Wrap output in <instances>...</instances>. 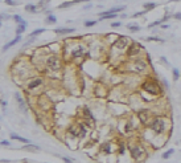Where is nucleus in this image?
Segmentation results:
<instances>
[{
    "label": "nucleus",
    "instance_id": "nucleus-23",
    "mask_svg": "<svg viewBox=\"0 0 181 163\" xmlns=\"http://www.w3.org/2000/svg\"><path fill=\"white\" fill-rule=\"evenodd\" d=\"M13 20H15L16 23H19V24H21V23H24V20H21V17H20L19 15H15V16H13Z\"/></svg>",
    "mask_w": 181,
    "mask_h": 163
},
{
    "label": "nucleus",
    "instance_id": "nucleus-33",
    "mask_svg": "<svg viewBox=\"0 0 181 163\" xmlns=\"http://www.w3.org/2000/svg\"><path fill=\"white\" fill-rule=\"evenodd\" d=\"M5 3H7L8 5H13V4H15V2H13V0H5Z\"/></svg>",
    "mask_w": 181,
    "mask_h": 163
},
{
    "label": "nucleus",
    "instance_id": "nucleus-12",
    "mask_svg": "<svg viewBox=\"0 0 181 163\" xmlns=\"http://www.w3.org/2000/svg\"><path fill=\"white\" fill-rule=\"evenodd\" d=\"M20 40H21V37H20V35H17V37H16L15 40H12L11 43H8V44H5V45L3 47V50H7V49H9L11 47H13L15 44H17V43L20 41Z\"/></svg>",
    "mask_w": 181,
    "mask_h": 163
},
{
    "label": "nucleus",
    "instance_id": "nucleus-16",
    "mask_svg": "<svg viewBox=\"0 0 181 163\" xmlns=\"http://www.w3.org/2000/svg\"><path fill=\"white\" fill-rule=\"evenodd\" d=\"M11 138H12V139H17V140H20V142H23V143H28V139H25V138H23V137H19L17 134H12Z\"/></svg>",
    "mask_w": 181,
    "mask_h": 163
},
{
    "label": "nucleus",
    "instance_id": "nucleus-1",
    "mask_svg": "<svg viewBox=\"0 0 181 163\" xmlns=\"http://www.w3.org/2000/svg\"><path fill=\"white\" fill-rule=\"evenodd\" d=\"M143 89L147 93H152V94H159L160 93V86L155 82V81H147V82H144Z\"/></svg>",
    "mask_w": 181,
    "mask_h": 163
},
{
    "label": "nucleus",
    "instance_id": "nucleus-29",
    "mask_svg": "<svg viewBox=\"0 0 181 163\" xmlns=\"http://www.w3.org/2000/svg\"><path fill=\"white\" fill-rule=\"evenodd\" d=\"M173 76H174V80H177V78H178L180 73H178V70H177V69H173Z\"/></svg>",
    "mask_w": 181,
    "mask_h": 163
},
{
    "label": "nucleus",
    "instance_id": "nucleus-10",
    "mask_svg": "<svg viewBox=\"0 0 181 163\" xmlns=\"http://www.w3.org/2000/svg\"><path fill=\"white\" fill-rule=\"evenodd\" d=\"M43 84V80L41 78H36V80H32L31 81V82L28 84V89H36L37 86H40V85H41Z\"/></svg>",
    "mask_w": 181,
    "mask_h": 163
},
{
    "label": "nucleus",
    "instance_id": "nucleus-9",
    "mask_svg": "<svg viewBox=\"0 0 181 163\" xmlns=\"http://www.w3.org/2000/svg\"><path fill=\"white\" fill-rule=\"evenodd\" d=\"M149 117H151V111H148V110H142V111H139V118H140V121H142L143 123H147Z\"/></svg>",
    "mask_w": 181,
    "mask_h": 163
},
{
    "label": "nucleus",
    "instance_id": "nucleus-28",
    "mask_svg": "<svg viewBox=\"0 0 181 163\" xmlns=\"http://www.w3.org/2000/svg\"><path fill=\"white\" fill-rule=\"evenodd\" d=\"M95 24H96V21H86V23H85L86 27H93V25H95Z\"/></svg>",
    "mask_w": 181,
    "mask_h": 163
},
{
    "label": "nucleus",
    "instance_id": "nucleus-19",
    "mask_svg": "<svg viewBox=\"0 0 181 163\" xmlns=\"http://www.w3.org/2000/svg\"><path fill=\"white\" fill-rule=\"evenodd\" d=\"M25 11H28V12H36V5L28 4V5H25Z\"/></svg>",
    "mask_w": 181,
    "mask_h": 163
},
{
    "label": "nucleus",
    "instance_id": "nucleus-5",
    "mask_svg": "<svg viewBox=\"0 0 181 163\" xmlns=\"http://www.w3.org/2000/svg\"><path fill=\"white\" fill-rule=\"evenodd\" d=\"M46 65H48V68L52 69V70H58V69H59V61H58V58H57L56 56H53V57H49V58H48Z\"/></svg>",
    "mask_w": 181,
    "mask_h": 163
},
{
    "label": "nucleus",
    "instance_id": "nucleus-2",
    "mask_svg": "<svg viewBox=\"0 0 181 163\" xmlns=\"http://www.w3.org/2000/svg\"><path fill=\"white\" fill-rule=\"evenodd\" d=\"M149 126H151V129H152L153 131L161 133V131H164V121H163L161 118H155Z\"/></svg>",
    "mask_w": 181,
    "mask_h": 163
},
{
    "label": "nucleus",
    "instance_id": "nucleus-20",
    "mask_svg": "<svg viewBox=\"0 0 181 163\" xmlns=\"http://www.w3.org/2000/svg\"><path fill=\"white\" fill-rule=\"evenodd\" d=\"M24 150H31V151H34V150H40L37 146H33V145H28V146H24L23 147Z\"/></svg>",
    "mask_w": 181,
    "mask_h": 163
},
{
    "label": "nucleus",
    "instance_id": "nucleus-22",
    "mask_svg": "<svg viewBox=\"0 0 181 163\" xmlns=\"http://www.w3.org/2000/svg\"><path fill=\"white\" fill-rule=\"evenodd\" d=\"M45 29H43V28H40V29H37V31H34V32H32L31 33V37H36V36H38L40 33H43Z\"/></svg>",
    "mask_w": 181,
    "mask_h": 163
},
{
    "label": "nucleus",
    "instance_id": "nucleus-11",
    "mask_svg": "<svg viewBox=\"0 0 181 163\" xmlns=\"http://www.w3.org/2000/svg\"><path fill=\"white\" fill-rule=\"evenodd\" d=\"M135 68H136V70H137V72H143V70L147 68V65H146V63H144V61H142V60H137L136 63H135Z\"/></svg>",
    "mask_w": 181,
    "mask_h": 163
},
{
    "label": "nucleus",
    "instance_id": "nucleus-30",
    "mask_svg": "<svg viewBox=\"0 0 181 163\" xmlns=\"http://www.w3.org/2000/svg\"><path fill=\"white\" fill-rule=\"evenodd\" d=\"M147 40H149V41H161L160 38H156V37H148Z\"/></svg>",
    "mask_w": 181,
    "mask_h": 163
},
{
    "label": "nucleus",
    "instance_id": "nucleus-21",
    "mask_svg": "<svg viewBox=\"0 0 181 163\" xmlns=\"http://www.w3.org/2000/svg\"><path fill=\"white\" fill-rule=\"evenodd\" d=\"M173 151H174L173 149H171V150H168V151H165V153L163 154V158H164V159H168V158H169V156H171V155L173 154Z\"/></svg>",
    "mask_w": 181,
    "mask_h": 163
},
{
    "label": "nucleus",
    "instance_id": "nucleus-4",
    "mask_svg": "<svg viewBox=\"0 0 181 163\" xmlns=\"http://www.w3.org/2000/svg\"><path fill=\"white\" fill-rule=\"evenodd\" d=\"M131 155H132V158L135 160H140V159L143 158V155H144V151H143L142 147L134 146V147H131Z\"/></svg>",
    "mask_w": 181,
    "mask_h": 163
},
{
    "label": "nucleus",
    "instance_id": "nucleus-32",
    "mask_svg": "<svg viewBox=\"0 0 181 163\" xmlns=\"http://www.w3.org/2000/svg\"><path fill=\"white\" fill-rule=\"evenodd\" d=\"M62 160L66 162V163H71V159H69V158H66V156H62Z\"/></svg>",
    "mask_w": 181,
    "mask_h": 163
},
{
    "label": "nucleus",
    "instance_id": "nucleus-7",
    "mask_svg": "<svg viewBox=\"0 0 181 163\" xmlns=\"http://www.w3.org/2000/svg\"><path fill=\"white\" fill-rule=\"evenodd\" d=\"M127 43H128V38L124 37V36H120V37L118 38V41L115 43V47L119 48V49H123V48H126Z\"/></svg>",
    "mask_w": 181,
    "mask_h": 163
},
{
    "label": "nucleus",
    "instance_id": "nucleus-15",
    "mask_svg": "<svg viewBox=\"0 0 181 163\" xmlns=\"http://www.w3.org/2000/svg\"><path fill=\"white\" fill-rule=\"evenodd\" d=\"M83 54V48L82 47H78L73 50V57H79V56H82Z\"/></svg>",
    "mask_w": 181,
    "mask_h": 163
},
{
    "label": "nucleus",
    "instance_id": "nucleus-8",
    "mask_svg": "<svg viewBox=\"0 0 181 163\" xmlns=\"http://www.w3.org/2000/svg\"><path fill=\"white\" fill-rule=\"evenodd\" d=\"M15 98H16V101H17V104H19L20 109L24 110V111H27V105H25V101L23 99V97L20 95L19 93H15Z\"/></svg>",
    "mask_w": 181,
    "mask_h": 163
},
{
    "label": "nucleus",
    "instance_id": "nucleus-3",
    "mask_svg": "<svg viewBox=\"0 0 181 163\" xmlns=\"http://www.w3.org/2000/svg\"><path fill=\"white\" fill-rule=\"evenodd\" d=\"M69 131L73 135H78V137H85L86 135V129L83 125H74L69 129Z\"/></svg>",
    "mask_w": 181,
    "mask_h": 163
},
{
    "label": "nucleus",
    "instance_id": "nucleus-35",
    "mask_svg": "<svg viewBox=\"0 0 181 163\" xmlns=\"http://www.w3.org/2000/svg\"><path fill=\"white\" fill-rule=\"evenodd\" d=\"M112 27H120V23L115 21V23H112Z\"/></svg>",
    "mask_w": 181,
    "mask_h": 163
},
{
    "label": "nucleus",
    "instance_id": "nucleus-14",
    "mask_svg": "<svg viewBox=\"0 0 181 163\" xmlns=\"http://www.w3.org/2000/svg\"><path fill=\"white\" fill-rule=\"evenodd\" d=\"M82 2H87V0H73V2H68V3H64L59 5V8H66V7H70L73 4H77V3H82Z\"/></svg>",
    "mask_w": 181,
    "mask_h": 163
},
{
    "label": "nucleus",
    "instance_id": "nucleus-26",
    "mask_svg": "<svg viewBox=\"0 0 181 163\" xmlns=\"http://www.w3.org/2000/svg\"><path fill=\"white\" fill-rule=\"evenodd\" d=\"M85 115H86V117H89L91 121H94V118H93V115H91V113H90V110H89L87 108H85Z\"/></svg>",
    "mask_w": 181,
    "mask_h": 163
},
{
    "label": "nucleus",
    "instance_id": "nucleus-34",
    "mask_svg": "<svg viewBox=\"0 0 181 163\" xmlns=\"http://www.w3.org/2000/svg\"><path fill=\"white\" fill-rule=\"evenodd\" d=\"M2 145H4V146H8V145H9V142H8V140H2Z\"/></svg>",
    "mask_w": 181,
    "mask_h": 163
},
{
    "label": "nucleus",
    "instance_id": "nucleus-36",
    "mask_svg": "<svg viewBox=\"0 0 181 163\" xmlns=\"http://www.w3.org/2000/svg\"><path fill=\"white\" fill-rule=\"evenodd\" d=\"M174 17H176V19H178V20H181V13H176V15H174Z\"/></svg>",
    "mask_w": 181,
    "mask_h": 163
},
{
    "label": "nucleus",
    "instance_id": "nucleus-24",
    "mask_svg": "<svg viewBox=\"0 0 181 163\" xmlns=\"http://www.w3.org/2000/svg\"><path fill=\"white\" fill-rule=\"evenodd\" d=\"M155 7H156L155 3H147V4H144V8H146V9H152V8H155Z\"/></svg>",
    "mask_w": 181,
    "mask_h": 163
},
{
    "label": "nucleus",
    "instance_id": "nucleus-17",
    "mask_svg": "<svg viewBox=\"0 0 181 163\" xmlns=\"http://www.w3.org/2000/svg\"><path fill=\"white\" fill-rule=\"evenodd\" d=\"M25 27H27V23L24 21V23H21V24H19V27H17V35H20V33H23L24 31H25Z\"/></svg>",
    "mask_w": 181,
    "mask_h": 163
},
{
    "label": "nucleus",
    "instance_id": "nucleus-37",
    "mask_svg": "<svg viewBox=\"0 0 181 163\" xmlns=\"http://www.w3.org/2000/svg\"><path fill=\"white\" fill-rule=\"evenodd\" d=\"M173 2H178V0H173Z\"/></svg>",
    "mask_w": 181,
    "mask_h": 163
},
{
    "label": "nucleus",
    "instance_id": "nucleus-6",
    "mask_svg": "<svg viewBox=\"0 0 181 163\" xmlns=\"http://www.w3.org/2000/svg\"><path fill=\"white\" fill-rule=\"evenodd\" d=\"M140 49H142V45L137 44V43H132V44L130 45L127 53H128V56H136V54L140 53Z\"/></svg>",
    "mask_w": 181,
    "mask_h": 163
},
{
    "label": "nucleus",
    "instance_id": "nucleus-31",
    "mask_svg": "<svg viewBox=\"0 0 181 163\" xmlns=\"http://www.w3.org/2000/svg\"><path fill=\"white\" fill-rule=\"evenodd\" d=\"M103 151L110 153V146H108V145H103Z\"/></svg>",
    "mask_w": 181,
    "mask_h": 163
},
{
    "label": "nucleus",
    "instance_id": "nucleus-25",
    "mask_svg": "<svg viewBox=\"0 0 181 163\" xmlns=\"http://www.w3.org/2000/svg\"><path fill=\"white\" fill-rule=\"evenodd\" d=\"M128 29H130L131 32H137L140 28H139L137 25H128Z\"/></svg>",
    "mask_w": 181,
    "mask_h": 163
},
{
    "label": "nucleus",
    "instance_id": "nucleus-18",
    "mask_svg": "<svg viewBox=\"0 0 181 163\" xmlns=\"http://www.w3.org/2000/svg\"><path fill=\"white\" fill-rule=\"evenodd\" d=\"M56 21H57L56 16H52V15H50V16H48V17H46V20H45V23H46V24H53V23H56Z\"/></svg>",
    "mask_w": 181,
    "mask_h": 163
},
{
    "label": "nucleus",
    "instance_id": "nucleus-27",
    "mask_svg": "<svg viewBox=\"0 0 181 163\" xmlns=\"http://www.w3.org/2000/svg\"><path fill=\"white\" fill-rule=\"evenodd\" d=\"M164 20H165V19H161V20H159V21H155V23L149 24V28H151V27H155V25H157V24H160V23H161V21H164Z\"/></svg>",
    "mask_w": 181,
    "mask_h": 163
},
{
    "label": "nucleus",
    "instance_id": "nucleus-13",
    "mask_svg": "<svg viewBox=\"0 0 181 163\" xmlns=\"http://www.w3.org/2000/svg\"><path fill=\"white\" fill-rule=\"evenodd\" d=\"M74 29L73 28H57V29H54V32L56 33H58V35H65V33H71Z\"/></svg>",
    "mask_w": 181,
    "mask_h": 163
}]
</instances>
